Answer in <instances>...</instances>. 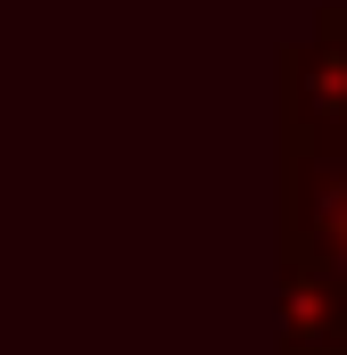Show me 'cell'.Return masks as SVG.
<instances>
[{
  "instance_id": "cell-1",
  "label": "cell",
  "mask_w": 347,
  "mask_h": 355,
  "mask_svg": "<svg viewBox=\"0 0 347 355\" xmlns=\"http://www.w3.org/2000/svg\"><path fill=\"white\" fill-rule=\"evenodd\" d=\"M281 141L347 149V0H331L306 42L281 50Z\"/></svg>"
},
{
  "instance_id": "cell-2",
  "label": "cell",
  "mask_w": 347,
  "mask_h": 355,
  "mask_svg": "<svg viewBox=\"0 0 347 355\" xmlns=\"http://www.w3.org/2000/svg\"><path fill=\"white\" fill-rule=\"evenodd\" d=\"M281 355H347V281L281 248Z\"/></svg>"
}]
</instances>
